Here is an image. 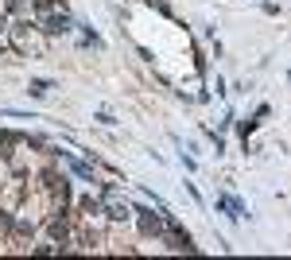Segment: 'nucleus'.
<instances>
[{
  "instance_id": "2",
  "label": "nucleus",
  "mask_w": 291,
  "mask_h": 260,
  "mask_svg": "<svg viewBox=\"0 0 291 260\" xmlns=\"http://www.w3.org/2000/svg\"><path fill=\"white\" fill-rule=\"evenodd\" d=\"M109 217H116V221H124V217H128V206H109Z\"/></svg>"
},
{
  "instance_id": "1",
  "label": "nucleus",
  "mask_w": 291,
  "mask_h": 260,
  "mask_svg": "<svg viewBox=\"0 0 291 260\" xmlns=\"http://www.w3.org/2000/svg\"><path fill=\"white\" fill-rule=\"evenodd\" d=\"M66 27H70L66 16H51V20H47V31H66Z\"/></svg>"
}]
</instances>
